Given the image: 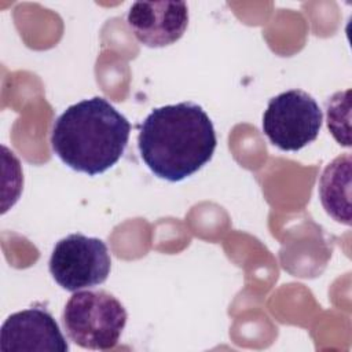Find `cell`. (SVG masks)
<instances>
[{
  "label": "cell",
  "mask_w": 352,
  "mask_h": 352,
  "mask_svg": "<svg viewBox=\"0 0 352 352\" xmlns=\"http://www.w3.org/2000/svg\"><path fill=\"white\" fill-rule=\"evenodd\" d=\"M216 146L212 120L191 102L157 107L139 125L140 158L157 177L168 182L198 172L212 160Z\"/></svg>",
  "instance_id": "obj_1"
},
{
  "label": "cell",
  "mask_w": 352,
  "mask_h": 352,
  "mask_svg": "<svg viewBox=\"0 0 352 352\" xmlns=\"http://www.w3.org/2000/svg\"><path fill=\"white\" fill-rule=\"evenodd\" d=\"M131 124L107 99L94 96L69 106L54 122L51 147L73 170L96 176L122 157Z\"/></svg>",
  "instance_id": "obj_2"
},
{
  "label": "cell",
  "mask_w": 352,
  "mask_h": 352,
  "mask_svg": "<svg viewBox=\"0 0 352 352\" xmlns=\"http://www.w3.org/2000/svg\"><path fill=\"white\" fill-rule=\"evenodd\" d=\"M124 305L104 290H78L69 298L62 322L69 338L81 348H114L126 324Z\"/></svg>",
  "instance_id": "obj_3"
},
{
  "label": "cell",
  "mask_w": 352,
  "mask_h": 352,
  "mask_svg": "<svg viewBox=\"0 0 352 352\" xmlns=\"http://www.w3.org/2000/svg\"><path fill=\"white\" fill-rule=\"evenodd\" d=\"M318 102L301 89H289L270 99L263 114V132L283 151H297L312 143L322 128Z\"/></svg>",
  "instance_id": "obj_4"
},
{
  "label": "cell",
  "mask_w": 352,
  "mask_h": 352,
  "mask_svg": "<svg viewBox=\"0 0 352 352\" xmlns=\"http://www.w3.org/2000/svg\"><path fill=\"white\" fill-rule=\"evenodd\" d=\"M48 267L55 282L74 293L102 285L110 274L111 257L102 239L76 232L56 242Z\"/></svg>",
  "instance_id": "obj_5"
},
{
  "label": "cell",
  "mask_w": 352,
  "mask_h": 352,
  "mask_svg": "<svg viewBox=\"0 0 352 352\" xmlns=\"http://www.w3.org/2000/svg\"><path fill=\"white\" fill-rule=\"evenodd\" d=\"M3 352H67L69 345L58 322L43 307H30L11 314L1 326Z\"/></svg>",
  "instance_id": "obj_6"
},
{
  "label": "cell",
  "mask_w": 352,
  "mask_h": 352,
  "mask_svg": "<svg viewBox=\"0 0 352 352\" xmlns=\"http://www.w3.org/2000/svg\"><path fill=\"white\" fill-rule=\"evenodd\" d=\"M128 26L143 45L161 48L176 43L188 25L184 1H136L126 15Z\"/></svg>",
  "instance_id": "obj_7"
},
{
  "label": "cell",
  "mask_w": 352,
  "mask_h": 352,
  "mask_svg": "<svg viewBox=\"0 0 352 352\" xmlns=\"http://www.w3.org/2000/svg\"><path fill=\"white\" fill-rule=\"evenodd\" d=\"M319 198L326 213L336 221L351 224V155L333 160L319 182Z\"/></svg>",
  "instance_id": "obj_8"
}]
</instances>
